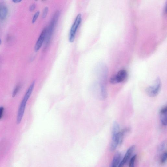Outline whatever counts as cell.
I'll return each instance as SVG.
<instances>
[{"label":"cell","mask_w":167,"mask_h":167,"mask_svg":"<svg viewBox=\"0 0 167 167\" xmlns=\"http://www.w3.org/2000/svg\"><path fill=\"white\" fill-rule=\"evenodd\" d=\"M167 153L166 152L164 153L161 157V163L162 164L165 163L167 160Z\"/></svg>","instance_id":"cell-12"},{"label":"cell","mask_w":167,"mask_h":167,"mask_svg":"<svg viewBox=\"0 0 167 167\" xmlns=\"http://www.w3.org/2000/svg\"><path fill=\"white\" fill-rule=\"evenodd\" d=\"M8 10L7 7L4 6H0V20H3L7 17Z\"/></svg>","instance_id":"cell-10"},{"label":"cell","mask_w":167,"mask_h":167,"mask_svg":"<svg viewBox=\"0 0 167 167\" xmlns=\"http://www.w3.org/2000/svg\"><path fill=\"white\" fill-rule=\"evenodd\" d=\"M165 142L161 143L159 145L158 148V150L159 152L162 151L165 148Z\"/></svg>","instance_id":"cell-16"},{"label":"cell","mask_w":167,"mask_h":167,"mask_svg":"<svg viewBox=\"0 0 167 167\" xmlns=\"http://www.w3.org/2000/svg\"><path fill=\"white\" fill-rule=\"evenodd\" d=\"M35 84V82L34 81L31 84L20 104L18 111L17 118V123L18 125L19 124L22 120L27 102L32 94V91L33 90Z\"/></svg>","instance_id":"cell-1"},{"label":"cell","mask_w":167,"mask_h":167,"mask_svg":"<svg viewBox=\"0 0 167 167\" xmlns=\"http://www.w3.org/2000/svg\"><path fill=\"white\" fill-rule=\"evenodd\" d=\"M48 12V8L47 7H45L44 10H43L42 14V18H45L46 17Z\"/></svg>","instance_id":"cell-15"},{"label":"cell","mask_w":167,"mask_h":167,"mask_svg":"<svg viewBox=\"0 0 167 167\" xmlns=\"http://www.w3.org/2000/svg\"><path fill=\"white\" fill-rule=\"evenodd\" d=\"M21 1H21V0H14V1H13V2L15 3H20L21 2Z\"/></svg>","instance_id":"cell-19"},{"label":"cell","mask_w":167,"mask_h":167,"mask_svg":"<svg viewBox=\"0 0 167 167\" xmlns=\"http://www.w3.org/2000/svg\"><path fill=\"white\" fill-rule=\"evenodd\" d=\"M161 87L160 79L158 78L156 79L154 85L149 86L146 89V94L151 97H154L158 95Z\"/></svg>","instance_id":"cell-4"},{"label":"cell","mask_w":167,"mask_h":167,"mask_svg":"<svg viewBox=\"0 0 167 167\" xmlns=\"http://www.w3.org/2000/svg\"><path fill=\"white\" fill-rule=\"evenodd\" d=\"M127 73L125 70H121L118 72L116 75L112 77L110 79V82L113 84L121 83L126 79Z\"/></svg>","instance_id":"cell-5"},{"label":"cell","mask_w":167,"mask_h":167,"mask_svg":"<svg viewBox=\"0 0 167 167\" xmlns=\"http://www.w3.org/2000/svg\"><path fill=\"white\" fill-rule=\"evenodd\" d=\"M135 148V146L133 145V146L128 149L124 156V157H123L122 160L121 161L118 167H124L125 166V165L127 163L128 161L130 158Z\"/></svg>","instance_id":"cell-7"},{"label":"cell","mask_w":167,"mask_h":167,"mask_svg":"<svg viewBox=\"0 0 167 167\" xmlns=\"http://www.w3.org/2000/svg\"><path fill=\"white\" fill-rule=\"evenodd\" d=\"M2 40L1 39H0V45H1V44H2Z\"/></svg>","instance_id":"cell-20"},{"label":"cell","mask_w":167,"mask_h":167,"mask_svg":"<svg viewBox=\"0 0 167 167\" xmlns=\"http://www.w3.org/2000/svg\"><path fill=\"white\" fill-rule=\"evenodd\" d=\"M47 31V28H45L42 30L38 39L35 45L34 50L36 52L38 51L42 47L43 42L45 40Z\"/></svg>","instance_id":"cell-6"},{"label":"cell","mask_w":167,"mask_h":167,"mask_svg":"<svg viewBox=\"0 0 167 167\" xmlns=\"http://www.w3.org/2000/svg\"><path fill=\"white\" fill-rule=\"evenodd\" d=\"M36 5L35 4H33L31 5L30 7V12H33L36 8Z\"/></svg>","instance_id":"cell-17"},{"label":"cell","mask_w":167,"mask_h":167,"mask_svg":"<svg viewBox=\"0 0 167 167\" xmlns=\"http://www.w3.org/2000/svg\"><path fill=\"white\" fill-rule=\"evenodd\" d=\"M60 14V13L59 11H57L55 13L50 22L49 28H48V29H47L45 39L46 45L49 44L53 31L57 23Z\"/></svg>","instance_id":"cell-2"},{"label":"cell","mask_w":167,"mask_h":167,"mask_svg":"<svg viewBox=\"0 0 167 167\" xmlns=\"http://www.w3.org/2000/svg\"><path fill=\"white\" fill-rule=\"evenodd\" d=\"M40 14V13L39 11H37L35 13V14L33 18H32V23L34 24L36 22V21L37 19L39 17Z\"/></svg>","instance_id":"cell-13"},{"label":"cell","mask_w":167,"mask_h":167,"mask_svg":"<svg viewBox=\"0 0 167 167\" xmlns=\"http://www.w3.org/2000/svg\"><path fill=\"white\" fill-rule=\"evenodd\" d=\"M121 153L119 152L116 153L113 158L110 167H118L121 162Z\"/></svg>","instance_id":"cell-9"},{"label":"cell","mask_w":167,"mask_h":167,"mask_svg":"<svg viewBox=\"0 0 167 167\" xmlns=\"http://www.w3.org/2000/svg\"><path fill=\"white\" fill-rule=\"evenodd\" d=\"M20 86L19 85H18L17 86H16V87L14 89L13 94H12V97H14L16 96V95L18 93V91L20 89Z\"/></svg>","instance_id":"cell-14"},{"label":"cell","mask_w":167,"mask_h":167,"mask_svg":"<svg viewBox=\"0 0 167 167\" xmlns=\"http://www.w3.org/2000/svg\"><path fill=\"white\" fill-rule=\"evenodd\" d=\"M137 157V155H134L130 160L129 162V167H134V163Z\"/></svg>","instance_id":"cell-11"},{"label":"cell","mask_w":167,"mask_h":167,"mask_svg":"<svg viewBox=\"0 0 167 167\" xmlns=\"http://www.w3.org/2000/svg\"><path fill=\"white\" fill-rule=\"evenodd\" d=\"M4 110V108L3 107H0V119H1L2 117Z\"/></svg>","instance_id":"cell-18"},{"label":"cell","mask_w":167,"mask_h":167,"mask_svg":"<svg viewBox=\"0 0 167 167\" xmlns=\"http://www.w3.org/2000/svg\"><path fill=\"white\" fill-rule=\"evenodd\" d=\"M160 119L162 124L164 126L167 125V107H165L160 111Z\"/></svg>","instance_id":"cell-8"},{"label":"cell","mask_w":167,"mask_h":167,"mask_svg":"<svg viewBox=\"0 0 167 167\" xmlns=\"http://www.w3.org/2000/svg\"><path fill=\"white\" fill-rule=\"evenodd\" d=\"M82 15L81 14H79L77 15L70 30L69 36L70 42H74L77 30L82 22Z\"/></svg>","instance_id":"cell-3"}]
</instances>
